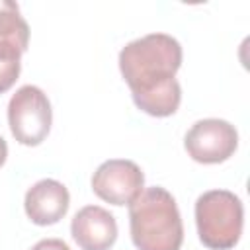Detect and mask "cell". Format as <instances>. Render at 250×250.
<instances>
[{"label":"cell","instance_id":"cell-1","mask_svg":"<svg viewBox=\"0 0 250 250\" xmlns=\"http://www.w3.org/2000/svg\"><path fill=\"white\" fill-rule=\"evenodd\" d=\"M182 66V45L168 33H148L127 43L119 53V70L131 88L135 105L152 115H174L182 102L176 72Z\"/></svg>","mask_w":250,"mask_h":250},{"label":"cell","instance_id":"cell-2","mask_svg":"<svg viewBox=\"0 0 250 250\" xmlns=\"http://www.w3.org/2000/svg\"><path fill=\"white\" fill-rule=\"evenodd\" d=\"M131 240L139 250H180L184 225L170 191L160 186L146 188L129 203Z\"/></svg>","mask_w":250,"mask_h":250},{"label":"cell","instance_id":"cell-3","mask_svg":"<svg viewBox=\"0 0 250 250\" xmlns=\"http://www.w3.org/2000/svg\"><path fill=\"white\" fill-rule=\"evenodd\" d=\"M195 225L203 246L230 250L238 244L244 227V207L229 189H211L195 201Z\"/></svg>","mask_w":250,"mask_h":250},{"label":"cell","instance_id":"cell-4","mask_svg":"<svg viewBox=\"0 0 250 250\" xmlns=\"http://www.w3.org/2000/svg\"><path fill=\"white\" fill-rule=\"evenodd\" d=\"M51 123L53 109L47 94L33 84L18 88L8 104V125L14 139L25 146H37L47 139Z\"/></svg>","mask_w":250,"mask_h":250},{"label":"cell","instance_id":"cell-5","mask_svg":"<svg viewBox=\"0 0 250 250\" xmlns=\"http://www.w3.org/2000/svg\"><path fill=\"white\" fill-rule=\"evenodd\" d=\"M188 154L199 164H219L229 160L238 146V133L234 125L225 119H199L184 139Z\"/></svg>","mask_w":250,"mask_h":250},{"label":"cell","instance_id":"cell-6","mask_svg":"<svg viewBox=\"0 0 250 250\" xmlns=\"http://www.w3.org/2000/svg\"><path fill=\"white\" fill-rule=\"evenodd\" d=\"M145 188V174L133 162L125 158H111L98 166L92 176L94 193L111 205H129L139 197Z\"/></svg>","mask_w":250,"mask_h":250},{"label":"cell","instance_id":"cell-7","mask_svg":"<svg viewBox=\"0 0 250 250\" xmlns=\"http://www.w3.org/2000/svg\"><path fill=\"white\" fill-rule=\"evenodd\" d=\"M70 234L80 250H109L117 240V223L107 209L86 205L72 217Z\"/></svg>","mask_w":250,"mask_h":250},{"label":"cell","instance_id":"cell-8","mask_svg":"<svg viewBox=\"0 0 250 250\" xmlns=\"http://www.w3.org/2000/svg\"><path fill=\"white\" fill-rule=\"evenodd\" d=\"M70 205V195L68 189L51 178L39 180L37 184H33L23 199V207H25V215L29 217L31 223L39 225V227H47V225H55L59 223Z\"/></svg>","mask_w":250,"mask_h":250},{"label":"cell","instance_id":"cell-9","mask_svg":"<svg viewBox=\"0 0 250 250\" xmlns=\"http://www.w3.org/2000/svg\"><path fill=\"white\" fill-rule=\"evenodd\" d=\"M29 45V25L21 18L20 6L12 0H0V49L25 53Z\"/></svg>","mask_w":250,"mask_h":250},{"label":"cell","instance_id":"cell-10","mask_svg":"<svg viewBox=\"0 0 250 250\" xmlns=\"http://www.w3.org/2000/svg\"><path fill=\"white\" fill-rule=\"evenodd\" d=\"M21 55L23 53L16 49H0V94L8 92L16 84L21 70Z\"/></svg>","mask_w":250,"mask_h":250},{"label":"cell","instance_id":"cell-11","mask_svg":"<svg viewBox=\"0 0 250 250\" xmlns=\"http://www.w3.org/2000/svg\"><path fill=\"white\" fill-rule=\"evenodd\" d=\"M31 250H70V246L61 238H43Z\"/></svg>","mask_w":250,"mask_h":250},{"label":"cell","instance_id":"cell-12","mask_svg":"<svg viewBox=\"0 0 250 250\" xmlns=\"http://www.w3.org/2000/svg\"><path fill=\"white\" fill-rule=\"evenodd\" d=\"M6 158H8V145H6V141L0 137V166L6 162Z\"/></svg>","mask_w":250,"mask_h":250}]
</instances>
